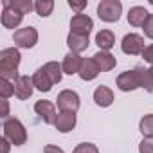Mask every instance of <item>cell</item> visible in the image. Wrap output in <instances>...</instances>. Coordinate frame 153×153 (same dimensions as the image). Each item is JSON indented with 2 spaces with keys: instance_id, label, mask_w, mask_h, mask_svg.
Instances as JSON below:
<instances>
[{
  "instance_id": "6da1fadb",
  "label": "cell",
  "mask_w": 153,
  "mask_h": 153,
  "mask_svg": "<svg viewBox=\"0 0 153 153\" xmlns=\"http://www.w3.org/2000/svg\"><path fill=\"white\" fill-rule=\"evenodd\" d=\"M22 61V54L16 47H7L0 51V78L16 79L18 78V65Z\"/></svg>"
},
{
  "instance_id": "7a4b0ae2",
  "label": "cell",
  "mask_w": 153,
  "mask_h": 153,
  "mask_svg": "<svg viewBox=\"0 0 153 153\" xmlns=\"http://www.w3.org/2000/svg\"><path fill=\"white\" fill-rule=\"evenodd\" d=\"M2 130H4V137L13 146H22V144L27 142V130L18 119H15V117L6 119L4 124H2Z\"/></svg>"
},
{
  "instance_id": "3957f363",
  "label": "cell",
  "mask_w": 153,
  "mask_h": 153,
  "mask_svg": "<svg viewBox=\"0 0 153 153\" xmlns=\"http://www.w3.org/2000/svg\"><path fill=\"white\" fill-rule=\"evenodd\" d=\"M121 15H123V4L119 0H101L97 4V16L106 24L117 22Z\"/></svg>"
},
{
  "instance_id": "277c9868",
  "label": "cell",
  "mask_w": 153,
  "mask_h": 153,
  "mask_svg": "<svg viewBox=\"0 0 153 153\" xmlns=\"http://www.w3.org/2000/svg\"><path fill=\"white\" fill-rule=\"evenodd\" d=\"M117 87H119V90H123V92H131V90L142 88L139 67H137V68H131V70H126V72H123V74H119V76H117Z\"/></svg>"
},
{
  "instance_id": "5b68a950",
  "label": "cell",
  "mask_w": 153,
  "mask_h": 153,
  "mask_svg": "<svg viewBox=\"0 0 153 153\" xmlns=\"http://www.w3.org/2000/svg\"><path fill=\"white\" fill-rule=\"evenodd\" d=\"M13 42H15V45L22 47V49H33L38 43V31L31 25L16 29L13 34Z\"/></svg>"
},
{
  "instance_id": "8992f818",
  "label": "cell",
  "mask_w": 153,
  "mask_h": 153,
  "mask_svg": "<svg viewBox=\"0 0 153 153\" xmlns=\"http://www.w3.org/2000/svg\"><path fill=\"white\" fill-rule=\"evenodd\" d=\"M56 103H58V108H59V112H78L79 110V105H81V99H79V96H78V92H74V90H61L59 94H58V99H56Z\"/></svg>"
},
{
  "instance_id": "52a82bcc",
  "label": "cell",
  "mask_w": 153,
  "mask_h": 153,
  "mask_svg": "<svg viewBox=\"0 0 153 153\" xmlns=\"http://www.w3.org/2000/svg\"><path fill=\"white\" fill-rule=\"evenodd\" d=\"M144 38L137 33H130L123 38L121 42V51L124 54H130V56H139L144 52Z\"/></svg>"
},
{
  "instance_id": "ba28073f",
  "label": "cell",
  "mask_w": 153,
  "mask_h": 153,
  "mask_svg": "<svg viewBox=\"0 0 153 153\" xmlns=\"http://www.w3.org/2000/svg\"><path fill=\"white\" fill-rule=\"evenodd\" d=\"M92 29H94V20L88 15L81 13V15H74L72 16V20H70V33L88 36Z\"/></svg>"
},
{
  "instance_id": "9c48e42d",
  "label": "cell",
  "mask_w": 153,
  "mask_h": 153,
  "mask_svg": "<svg viewBox=\"0 0 153 153\" xmlns=\"http://www.w3.org/2000/svg\"><path fill=\"white\" fill-rule=\"evenodd\" d=\"M34 112L42 117V121L45 124H54L58 114H56V106L52 101H45V99H40L34 103Z\"/></svg>"
},
{
  "instance_id": "30bf717a",
  "label": "cell",
  "mask_w": 153,
  "mask_h": 153,
  "mask_svg": "<svg viewBox=\"0 0 153 153\" xmlns=\"http://www.w3.org/2000/svg\"><path fill=\"white\" fill-rule=\"evenodd\" d=\"M2 6H4V9H2V16H0V20H2V25H4L6 29H16V27L22 24L24 15L18 13L16 9H13L11 6H7L6 0L2 2Z\"/></svg>"
},
{
  "instance_id": "8fae6325",
  "label": "cell",
  "mask_w": 153,
  "mask_h": 153,
  "mask_svg": "<svg viewBox=\"0 0 153 153\" xmlns=\"http://www.w3.org/2000/svg\"><path fill=\"white\" fill-rule=\"evenodd\" d=\"M13 83H15V96L18 99L25 101V99H29L33 96V90H34L33 78H29V76H18Z\"/></svg>"
},
{
  "instance_id": "7c38bea8",
  "label": "cell",
  "mask_w": 153,
  "mask_h": 153,
  "mask_svg": "<svg viewBox=\"0 0 153 153\" xmlns=\"http://www.w3.org/2000/svg\"><path fill=\"white\" fill-rule=\"evenodd\" d=\"M76 114L74 112H59L56 121H54V128L61 133H68L76 128Z\"/></svg>"
},
{
  "instance_id": "4fadbf2b",
  "label": "cell",
  "mask_w": 153,
  "mask_h": 153,
  "mask_svg": "<svg viewBox=\"0 0 153 153\" xmlns=\"http://www.w3.org/2000/svg\"><path fill=\"white\" fill-rule=\"evenodd\" d=\"M67 45L70 49V52H76V54H81L88 49L90 45V40L88 36H83V34H76V33H68L67 36Z\"/></svg>"
},
{
  "instance_id": "5bb4252c",
  "label": "cell",
  "mask_w": 153,
  "mask_h": 153,
  "mask_svg": "<svg viewBox=\"0 0 153 153\" xmlns=\"http://www.w3.org/2000/svg\"><path fill=\"white\" fill-rule=\"evenodd\" d=\"M81 65H83V58H81L79 54L68 52V54H65L63 63H61V67H63V74H68V76H72V74H79Z\"/></svg>"
},
{
  "instance_id": "9a60e30c",
  "label": "cell",
  "mask_w": 153,
  "mask_h": 153,
  "mask_svg": "<svg viewBox=\"0 0 153 153\" xmlns=\"http://www.w3.org/2000/svg\"><path fill=\"white\" fill-rule=\"evenodd\" d=\"M99 67L96 65V61H94V58H83V65H81V68H79V78L83 79V81H94L97 76H99Z\"/></svg>"
},
{
  "instance_id": "2e32d148",
  "label": "cell",
  "mask_w": 153,
  "mask_h": 153,
  "mask_svg": "<svg viewBox=\"0 0 153 153\" xmlns=\"http://www.w3.org/2000/svg\"><path fill=\"white\" fill-rule=\"evenodd\" d=\"M92 58H94V61H96V65L99 67V70H101V72L114 70V68H115V65H117L115 56H114V54H110V52H106V51H99V52H96Z\"/></svg>"
},
{
  "instance_id": "e0dca14e",
  "label": "cell",
  "mask_w": 153,
  "mask_h": 153,
  "mask_svg": "<svg viewBox=\"0 0 153 153\" xmlns=\"http://www.w3.org/2000/svg\"><path fill=\"white\" fill-rule=\"evenodd\" d=\"M94 101H96V105L101 106V108L110 106V105L114 103V92H112V88L106 87V85H99V87L94 90Z\"/></svg>"
},
{
  "instance_id": "ac0fdd59",
  "label": "cell",
  "mask_w": 153,
  "mask_h": 153,
  "mask_svg": "<svg viewBox=\"0 0 153 153\" xmlns=\"http://www.w3.org/2000/svg\"><path fill=\"white\" fill-rule=\"evenodd\" d=\"M148 16H149V13L142 6H133L128 11V24L133 25V27H142L144 22L148 20Z\"/></svg>"
},
{
  "instance_id": "d6986e66",
  "label": "cell",
  "mask_w": 153,
  "mask_h": 153,
  "mask_svg": "<svg viewBox=\"0 0 153 153\" xmlns=\"http://www.w3.org/2000/svg\"><path fill=\"white\" fill-rule=\"evenodd\" d=\"M96 43H97L99 51L110 52V49L115 45V34H114L110 29H101V31L96 34Z\"/></svg>"
},
{
  "instance_id": "ffe728a7",
  "label": "cell",
  "mask_w": 153,
  "mask_h": 153,
  "mask_svg": "<svg viewBox=\"0 0 153 153\" xmlns=\"http://www.w3.org/2000/svg\"><path fill=\"white\" fill-rule=\"evenodd\" d=\"M33 83H34V88L40 92H51V88H52V81L49 79V76L45 74V70L42 67L33 74Z\"/></svg>"
},
{
  "instance_id": "44dd1931",
  "label": "cell",
  "mask_w": 153,
  "mask_h": 153,
  "mask_svg": "<svg viewBox=\"0 0 153 153\" xmlns=\"http://www.w3.org/2000/svg\"><path fill=\"white\" fill-rule=\"evenodd\" d=\"M45 70V74L49 76V79L52 81V85L56 83H61V78H63V67L58 63V61H49L42 67Z\"/></svg>"
},
{
  "instance_id": "7402d4cb",
  "label": "cell",
  "mask_w": 153,
  "mask_h": 153,
  "mask_svg": "<svg viewBox=\"0 0 153 153\" xmlns=\"http://www.w3.org/2000/svg\"><path fill=\"white\" fill-rule=\"evenodd\" d=\"M139 130L144 139H153V114H148L139 121Z\"/></svg>"
},
{
  "instance_id": "603a6c76",
  "label": "cell",
  "mask_w": 153,
  "mask_h": 153,
  "mask_svg": "<svg viewBox=\"0 0 153 153\" xmlns=\"http://www.w3.org/2000/svg\"><path fill=\"white\" fill-rule=\"evenodd\" d=\"M6 2H7V6H11L13 9H16L22 15H27L34 9V4L31 0H6Z\"/></svg>"
},
{
  "instance_id": "cb8c5ba5",
  "label": "cell",
  "mask_w": 153,
  "mask_h": 153,
  "mask_svg": "<svg viewBox=\"0 0 153 153\" xmlns=\"http://www.w3.org/2000/svg\"><path fill=\"white\" fill-rule=\"evenodd\" d=\"M52 9H54V2H52V0H36V2H34V11L42 18L49 16L52 13Z\"/></svg>"
},
{
  "instance_id": "d4e9b609",
  "label": "cell",
  "mask_w": 153,
  "mask_h": 153,
  "mask_svg": "<svg viewBox=\"0 0 153 153\" xmlns=\"http://www.w3.org/2000/svg\"><path fill=\"white\" fill-rule=\"evenodd\" d=\"M139 72H140V85H142V88L151 94V92H153V76H151L149 68L139 67Z\"/></svg>"
},
{
  "instance_id": "484cf974",
  "label": "cell",
  "mask_w": 153,
  "mask_h": 153,
  "mask_svg": "<svg viewBox=\"0 0 153 153\" xmlns=\"http://www.w3.org/2000/svg\"><path fill=\"white\" fill-rule=\"evenodd\" d=\"M13 94H15V83H11L9 79L0 78V96H2V99H7Z\"/></svg>"
},
{
  "instance_id": "4316f807",
  "label": "cell",
  "mask_w": 153,
  "mask_h": 153,
  "mask_svg": "<svg viewBox=\"0 0 153 153\" xmlns=\"http://www.w3.org/2000/svg\"><path fill=\"white\" fill-rule=\"evenodd\" d=\"M72 153H99V148L92 142H81L74 148Z\"/></svg>"
},
{
  "instance_id": "83f0119b",
  "label": "cell",
  "mask_w": 153,
  "mask_h": 153,
  "mask_svg": "<svg viewBox=\"0 0 153 153\" xmlns=\"http://www.w3.org/2000/svg\"><path fill=\"white\" fill-rule=\"evenodd\" d=\"M88 6V2L87 0H81V2H76V0H68V7L70 9H74L76 11V15H81L83 13V9Z\"/></svg>"
},
{
  "instance_id": "f1b7e54d",
  "label": "cell",
  "mask_w": 153,
  "mask_h": 153,
  "mask_svg": "<svg viewBox=\"0 0 153 153\" xmlns=\"http://www.w3.org/2000/svg\"><path fill=\"white\" fill-rule=\"evenodd\" d=\"M139 153H153V139H142L139 144Z\"/></svg>"
},
{
  "instance_id": "f546056e",
  "label": "cell",
  "mask_w": 153,
  "mask_h": 153,
  "mask_svg": "<svg viewBox=\"0 0 153 153\" xmlns=\"http://www.w3.org/2000/svg\"><path fill=\"white\" fill-rule=\"evenodd\" d=\"M142 29H144V34H146L148 38H151V40H153V15H149V16H148V20L144 22Z\"/></svg>"
},
{
  "instance_id": "4dcf8cb0",
  "label": "cell",
  "mask_w": 153,
  "mask_h": 153,
  "mask_svg": "<svg viewBox=\"0 0 153 153\" xmlns=\"http://www.w3.org/2000/svg\"><path fill=\"white\" fill-rule=\"evenodd\" d=\"M142 58H144V61H148V63L153 67V43H151V45H148V47L144 49Z\"/></svg>"
},
{
  "instance_id": "1f68e13d",
  "label": "cell",
  "mask_w": 153,
  "mask_h": 153,
  "mask_svg": "<svg viewBox=\"0 0 153 153\" xmlns=\"http://www.w3.org/2000/svg\"><path fill=\"white\" fill-rule=\"evenodd\" d=\"M9 146H11V142L6 137L0 139V153H9Z\"/></svg>"
},
{
  "instance_id": "d6a6232c",
  "label": "cell",
  "mask_w": 153,
  "mask_h": 153,
  "mask_svg": "<svg viewBox=\"0 0 153 153\" xmlns=\"http://www.w3.org/2000/svg\"><path fill=\"white\" fill-rule=\"evenodd\" d=\"M43 153H65L61 148H58V146H54V144H47L45 148H43Z\"/></svg>"
},
{
  "instance_id": "836d02e7",
  "label": "cell",
  "mask_w": 153,
  "mask_h": 153,
  "mask_svg": "<svg viewBox=\"0 0 153 153\" xmlns=\"http://www.w3.org/2000/svg\"><path fill=\"white\" fill-rule=\"evenodd\" d=\"M7 115H9V103H7V99H2V117L9 119Z\"/></svg>"
},
{
  "instance_id": "e575fe53",
  "label": "cell",
  "mask_w": 153,
  "mask_h": 153,
  "mask_svg": "<svg viewBox=\"0 0 153 153\" xmlns=\"http://www.w3.org/2000/svg\"><path fill=\"white\" fill-rule=\"evenodd\" d=\"M149 72H151V76H153V67H151V68H149Z\"/></svg>"
}]
</instances>
